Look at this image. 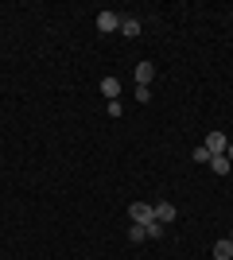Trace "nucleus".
Returning <instances> with one entry per match:
<instances>
[{
  "mask_svg": "<svg viewBox=\"0 0 233 260\" xmlns=\"http://www.w3.org/2000/svg\"><path fill=\"white\" fill-rule=\"evenodd\" d=\"M128 217L140 221V225H148V221H155V206L152 202H132V206H128Z\"/></svg>",
  "mask_w": 233,
  "mask_h": 260,
  "instance_id": "1",
  "label": "nucleus"
},
{
  "mask_svg": "<svg viewBox=\"0 0 233 260\" xmlns=\"http://www.w3.org/2000/svg\"><path fill=\"white\" fill-rule=\"evenodd\" d=\"M121 20L124 16H117V12H97V31H117V27H121Z\"/></svg>",
  "mask_w": 233,
  "mask_h": 260,
  "instance_id": "2",
  "label": "nucleus"
},
{
  "mask_svg": "<svg viewBox=\"0 0 233 260\" xmlns=\"http://www.w3.org/2000/svg\"><path fill=\"white\" fill-rule=\"evenodd\" d=\"M225 144H229V140H225V132H210L202 148H206V152H210V155H222V152H225Z\"/></svg>",
  "mask_w": 233,
  "mask_h": 260,
  "instance_id": "3",
  "label": "nucleus"
},
{
  "mask_svg": "<svg viewBox=\"0 0 233 260\" xmlns=\"http://www.w3.org/2000/svg\"><path fill=\"white\" fill-rule=\"evenodd\" d=\"M101 93H105V98L109 101H121V78H101Z\"/></svg>",
  "mask_w": 233,
  "mask_h": 260,
  "instance_id": "4",
  "label": "nucleus"
},
{
  "mask_svg": "<svg viewBox=\"0 0 233 260\" xmlns=\"http://www.w3.org/2000/svg\"><path fill=\"white\" fill-rule=\"evenodd\" d=\"M155 206V221H159V225H171V221H175V206H171V202H152Z\"/></svg>",
  "mask_w": 233,
  "mask_h": 260,
  "instance_id": "5",
  "label": "nucleus"
},
{
  "mask_svg": "<svg viewBox=\"0 0 233 260\" xmlns=\"http://www.w3.org/2000/svg\"><path fill=\"white\" fill-rule=\"evenodd\" d=\"M152 78H155V66L148 62V58H144V62H136V82H140V86H152Z\"/></svg>",
  "mask_w": 233,
  "mask_h": 260,
  "instance_id": "6",
  "label": "nucleus"
},
{
  "mask_svg": "<svg viewBox=\"0 0 233 260\" xmlns=\"http://www.w3.org/2000/svg\"><path fill=\"white\" fill-rule=\"evenodd\" d=\"M121 35L136 39V35H140V20H136V16H124V20H121Z\"/></svg>",
  "mask_w": 233,
  "mask_h": 260,
  "instance_id": "7",
  "label": "nucleus"
},
{
  "mask_svg": "<svg viewBox=\"0 0 233 260\" xmlns=\"http://www.w3.org/2000/svg\"><path fill=\"white\" fill-rule=\"evenodd\" d=\"M210 171H214V175H229V171H233V163L225 159V155H210Z\"/></svg>",
  "mask_w": 233,
  "mask_h": 260,
  "instance_id": "8",
  "label": "nucleus"
},
{
  "mask_svg": "<svg viewBox=\"0 0 233 260\" xmlns=\"http://www.w3.org/2000/svg\"><path fill=\"white\" fill-rule=\"evenodd\" d=\"M214 260H233V241H229V237L214 245Z\"/></svg>",
  "mask_w": 233,
  "mask_h": 260,
  "instance_id": "9",
  "label": "nucleus"
},
{
  "mask_svg": "<svg viewBox=\"0 0 233 260\" xmlns=\"http://www.w3.org/2000/svg\"><path fill=\"white\" fill-rule=\"evenodd\" d=\"M144 237H148V225L132 221V225H128V241H144Z\"/></svg>",
  "mask_w": 233,
  "mask_h": 260,
  "instance_id": "10",
  "label": "nucleus"
},
{
  "mask_svg": "<svg viewBox=\"0 0 233 260\" xmlns=\"http://www.w3.org/2000/svg\"><path fill=\"white\" fill-rule=\"evenodd\" d=\"M105 113H109V117L117 120V117H121V113H124V105H121V101H109V105H105Z\"/></svg>",
  "mask_w": 233,
  "mask_h": 260,
  "instance_id": "11",
  "label": "nucleus"
},
{
  "mask_svg": "<svg viewBox=\"0 0 233 260\" xmlns=\"http://www.w3.org/2000/svg\"><path fill=\"white\" fill-rule=\"evenodd\" d=\"M148 237H163V225H159V221H148Z\"/></svg>",
  "mask_w": 233,
  "mask_h": 260,
  "instance_id": "12",
  "label": "nucleus"
},
{
  "mask_svg": "<svg viewBox=\"0 0 233 260\" xmlns=\"http://www.w3.org/2000/svg\"><path fill=\"white\" fill-rule=\"evenodd\" d=\"M148 98H152V93H148V86H136V101H140V105H148Z\"/></svg>",
  "mask_w": 233,
  "mask_h": 260,
  "instance_id": "13",
  "label": "nucleus"
},
{
  "mask_svg": "<svg viewBox=\"0 0 233 260\" xmlns=\"http://www.w3.org/2000/svg\"><path fill=\"white\" fill-rule=\"evenodd\" d=\"M194 163H210V152H206V148H194Z\"/></svg>",
  "mask_w": 233,
  "mask_h": 260,
  "instance_id": "14",
  "label": "nucleus"
},
{
  "mask_svg": "<svg viewBox=\"0 0 233 260\" xmlns=\"http://www.w3.org/2000/svg\"><path fill=\"white\" fill-rule=\"evenodd\" d=\"M222 155H225V159H229V163H233V140H229V144H225V152H222Z\"/></svg>",
  "mask_w": 233,
  "mask_h": 260,
  "instance_id": "15",
  "label": "nucleus"
},
{
  "mask_svg": "<svg viewBox=\"0 0 233 260\" xmlns=\"http://www.w3.org/2000/svg\"><path fill=\"white\" fill-rule=\"evenodd\" d=\"M229 241H233V229H229Z\"/></svg>",
  "mask_w": 233,
  "mask_h": 260,
  "instance_id": "16",
  "label": "nucleus"
}]
</instances>
